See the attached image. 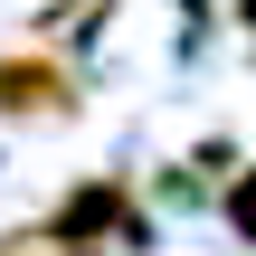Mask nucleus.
<instances>
[{"label":"nucleus","mask_w":256,"mask_h":256,"mask_svg":"<svg viewBox=\"0 0 256 256\" xmlns=\"http://www.w3.org/2000/svg\"><path fill=\"white\" fill-rule=\"evenodd\" d=\"M133 238V200H124V180H86L57 218H48V247H124Z\"/></svg>","instance_id":"f257e3e1"},{"label":"nucleus","mask_w":256,"mask_h":256,"mask_svg":"<svg viewBox=\"0 0 256 256\" xmlns=\"http://www.w3.org/2000/svg\"><path fill=\"white\" fill-rule=\"evenodd\" d=\"M76 104V76L57 57H0V114L28 124V114H66Z\"/></svg>","instance_id":"f03ea898"},{"label":"nucleus","mask_w":256,"mask_h":256,"mask_svg":"<svg viewBox=\"0 0 256 256\" xmlns=\"http://www.w3.org/2000/svg\"><path fill=\"white\" fill-rule=\"evenodd\" d=\"M228 218H238V228H247V238H256V171H247V180H238V190H228Z\"/></svg>","instance_id":"7ed1b4c3"},{"label":"nucleus","mask_w":256,"mask_h":256,"mask_svg":"<svg viewBox=\"0 0 256 256\" xmlns=\"http://www.w3.org/2000/svg\"><path fill=\"white\" fill-rule=\"evenodd\" d=\"M238 19H247V28H256V0H238Z\"/></svg>","instance_id":"20e7f679"}]
</instances>
